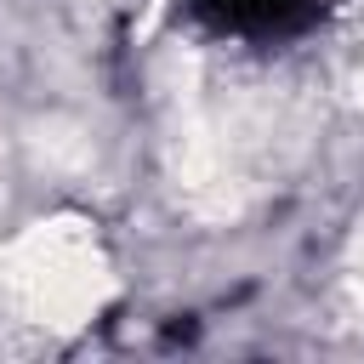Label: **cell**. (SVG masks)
Segmentation results:
<instances>
[{"mask_svg":"<svg viewBox=\"0 0 364 364\" xmlns=\"http://www.w3.org/2000/svg\"><path fill=\"white\" fill-rule=\"evenodd\" d=\"M353 262H358V273H364V233H358V245H353Z\"/></svg>","mask_w":364,"mask_h":364,"instance_id":"cell-2","label":"cell"},{"mask_svg":"<svg viewBox=\"0 0 364 364\" xmlns=\"http://www.w3.org/2000/svg\"><path fill=\"white\" fill-rule=\"evenodd\" d=\"M0 301L46 330H80L108 301V262L85 222L51 216L0 250Z\"/></svg>","mask_w":364,"mask_h":364,"instance_id":"cell-1","label":"cell"}]
</instances>
